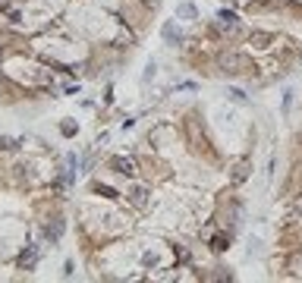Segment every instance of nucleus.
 <instances>
[{
  "label": "nucleus",
  "mask_w": 302,
  "mask_h": 283,
  "mask_svg": "<svg viewBox=\"0 0 302 283\" xmlns=\"http://www.w3.org/2000/svg\"><path fill=\"white\" fill-rule=\"evenodd\" d=\"M217 63H220V69H223L226 75H245V72L255 69V63L249 60V57H245V54H236V50H223V54L217 57Z\"/></svg>",
  "instance_id": "1"
},
{
  "label": "nucleus",
  "mask_w": 302,
  "mask_h": 283,
  "mask_svg": "<svg viewBox=\"0 0 302 283\" xmlns=\"http://www.w3.org/2000/svg\"><path fill=\"white\" fill-rule=\"evenodd\" d=\"M110 167L123 176H136V161L132 158H110Z\"/></svg>",
  "instance_id": "2"
},
{
  "label": "nucleus",
  "mask_w": 302,
  "mask_h": 283,
  "mask_svg": "<svg viewBox=\"0 0 302 283\" xmlns=\"http://www.w3.org/2000/svg\"><path fill=\"white\" fill-rule=\"evenodd\" d=\"M186 136H189V142H192V148H205L208 142H205V136H198V126H195V120L189 117L186 120Z\"/></svg>",
  "instance_id": "3"
},
{
  "label": "nucleus",
  "mask_w": 302,
  "mask_h": 283,
  "mask_svg": "<svg viewBox=\"0 0 302 283\" xmlns=\"http://www.w3.org/2000/svg\"><path fill=\"white\" fill-rule=\"evenodd\" d=\"M271 41H274V35H268V32H249V44H255V47H271Z\"/></svg>",
  "instance_id": "4"
},
{
  "label": "nucleus",
  "mask_w": 302,
  "mask_h": 283,
  "mask_svg": "<svg viewBox=\"0 0 302 283\" xmlns=\"http://www.w3.org/2000/svg\"><path fill=\"white\" fill-rule=\"evenodd\" d=\"M35 261H38V249L32 245V249H26L22 255H19V268H26V271H32L35 268Z\"/></svg>",
  "instance_id": "5"
},
{
  "label": "nucleus",
  "mask_w": 302,
  "mask_h": 283,
  "mask_svg": "<svg viewBox=\"0 0 302 283\" xmlns=\"http://www.w3.org/2000/svg\"><path fill=\"white\" fill-rule=\"evenodd\" d=\"M44 236H47L51 242H57V239H60V236H63V220H60V217H57L54 223H47V226H44Z\"/></svg>",
  "instance_id": "6"
},
{
  "label": "nucleus",
  "mask_w": 302,
  "mask_h": 283,
  "mask_svg": "<svg viewBox=\"0 0 302 283\" xmlns=\"http://www.w3.org/2000/svg\"><path fill=\"white\" fill-rule=\"evenodd\" d=\"M211 249L214 252H226V249H230V236H223V233L211 236Z\"/></svg>",
  "instance_id": "7"
},
{
  "label": "nucleus",
  "mask_w": 302,
  "mask_h": 283,
  "mask_svg": "<svg viewBox=\"0 0 302 283\" xmlns=\"http://www.w3.org/2000/svg\"><path fill=\"white\" fill-rule=\"evenodd\" d=\"M245 176H249V164H245V161H239V164L233 167V183H242Z\"/></svg>",
  "instance_id": "8"
},
{
  "label": "nucleus",
  "mask_w": 302,
  "mask_h": 283,
  "mask_svg": "<svg viewBox=\"0 0 302 283\" xmlns=\"http://www.w3.org/2000/svg\"><path fill=\"white\" fill-rule=\"evenodd\" d=\"M94 192H98V195H104V198H120V192H117V189L101 186V183H94Z\"/></svg>",
  "instance_id": "9"
},
{
  "label": "nucleus",
  "mask_w": 302,
  "mask_h": 283,
  "mask_svg": "<svg viewBox=\"0 0 302 283\" xmlns=\"http://www.w3.org/2000/svg\"><path fill=\"white\" fill-rule=\"evenodd\" d=\"M145 195H148V192H145V189H142V186H136V189H129V198H132V204H145Z\"/></svg>",
  "instance_id": "10"
},
{
  "label": "nucleus",
  "mask_w": 302,
  "mask_h": 283,
  "mask_svg": "<svg viewBox=\"0 0 302 283\" xmlns=\"http://www.w3.org/2000/svg\"><path fill=\"white\" fill-rule=\"evenodd\" d=\"M180 16H183V19H192V16H195V7H192V4H183V7H180Z\"/></svg>",
  "instance_id": "11"
},
{
  "label": "nucleus",
  "mask_w": 302,
  "mask_h": 283,
  "mask_svg": "<svg viewBox=\"0 0 302 283\" xmlns=\"http://www.w3.org/2000/svg\"><path fill=\"white\" fill-rule=\"evenodd\" d=\"M230 94H233V101H239V104L249 101V98H245V91H239V88H230Z\"/></svg>",
  "instance_id": "12"
},
{
  "label": "nucleus",
  "mask_w": 302,
  "mask_h": 283,
  "mask_svg": "<svg viewBox=\"0 0 302 283\" xmlns=\"http://www.w3.org/2000/svg\"><path fill=\"white\" fill-rule=\"evenodd\" d=\"M60 132H63L66 139H69V136H76V123H63V126H60Z\"/></svg>",
  "instance_id": "13"
},
{
  "label": "nucleus",
  "mask_w": 302,
  "mask_h": 283,
  "mask_svg": "<svg viewBox=\"0 0 302 283\" xmlns=\"http://www.w3.org/2000/svg\"><path fill=\"white\" fill-rule=\"evenodd\" d=\"M0 148H19V142H13V139H4V136H0Z\"/></svg>",
  "instance_id": "14"
},
{
  "label": "nucleus",
  "mask_w": 302,
  "mask_h": 283,
  "mask_svg": "<svg viewBox=\"0 0 302 283\" xmlns=\"http://www.w3.org/2000/svg\"><path fill=\"white\" fill-rule=\"evenodd\" d=\"M148 4H151V7H158V4H161V0H148Z\"/></svg>",
  "instance_id": "15"
},
{
  "label": "nucleus",
  "mask_w": 302,
  "mask_h": 283,
  "mask_svg": "<svg viewBox=\"0 0 302 283\" xmlns=\"http://www.w3.org/2000/svg\"><path fill=\"white\" fill-rule=\"evenodd\" d=\"M0 63H4V47H0Z\"/></svg>",
  "instance_id": "16"
}]
</instances>
